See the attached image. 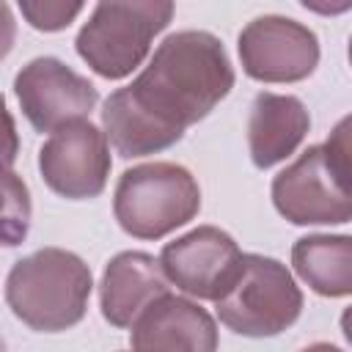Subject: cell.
<instances>
[{"instance_id":"cell-7","label":"cell","mask_w":352,"mask_h":352,"mask_svg":"<svg viewBox=\"0 0 352 352\" xmlns=\"http://www.w3.org/2000/svg\"><path fill=\"white\" fill-rule=\"evenodd\" d=\"M236 47L245 74L258 82H300L319 63L316 33L280 14H264L248 22Z\"/></svg>"},{"instance_id":"cell-16","label":"cell","mask_w":352,"mask_h":352,"mask_svg":"<svg viewBox=\"0 0 352 352\" xmlns=\"http://www.w3.org/2000/svg\"><path fill=\"white\" fill-rule=\"evenodd\" d=\"M19 11L30 22V28L44 30V33H55V30L69 28L77 19V14L82 11V3H30V0H22Z\"/></svg>"},{"instance_id":"cell-18","label":"cell","mask_w":352,"mask_h":352,"mask_svg":"<svg viewBox=\"0 0 352 352\" xmlns=\"http://www.w3.org/2000/svg\"><path fill=\"white\" fill-rule=\"evenodd\" d=\"M14 38H16V22H14V14H11V6L0 3V60L11 52Z\"/></svg>"},{"instance_id":"cell-14","label":"cell","mask_w":352,"mask_h":352,"mask_svg":"<svg viewBox=\"0 0 352 352\" xmlns=\"http://www.w3.org/2000/svg\"><path fill=\"white\" fill-rule=\"evenodd\" d=\"M292 264L322 297H346L352 292V239L346 234H308L297 239Z\"/></svg>"},{"instance_id":"cell-1","label":"cell","mask_w":352,"mask_h":352,"mask_svg":"<svg viewBox=\"0 0 352 352\" xmlns=\"http://www.w3.org/2000/svg\"><path fill=\"white\" fill-rule=\"evenodd\" d=\"M231 88L234 66L217 36L206 30L170 33L148 66L104 99V138L126 160L165 151Z\"/></svg>"},{"instance_id":"cell-6","label":"cell","mask_w":352,"mask_h":352,"mask_svg":"<svg viewBox=\"0 0 352 352\" xmlns=\"http://www.w3.org/2000/svg\"><path fill=\"white\" fill-rule=\"evenodd\" d=\"M220 322L248 338H270L292 327L302 311V292L286 264L242 253L228 289L214 300Z\"/></svg>"},{"instance_id":"cell-17","label":"cell","mask_w":352,"mask_h":352,"mask_svg":"<svg viewBox=\"0 0 352 352\" xmlns=\"http://www.w3.org/2000/svg\"><path fill=\"white\" fill-rule=\"evenodd\" d=\"M19 154V138H16V124L6 107V99L0 94V168H11Z\"/></svg>"},{"instance_id":"cell-19","label":"cell","mask_w":352,"mask_h":352,"mask_svg":"<svg viewBox=\"0 0 352 352\" xmlns=\"http://www.w3.org/2000/svg\"><path fill=\"white\" fill-rule=\"evenodd\" d=\"M300 352H344V349H341V346H333V344L319 341V344H311V346H305V349H300Z\"/></svg>"},{"instance_id":"cell-20","label":"cell","mask_w":352,"mask_h":352,"mask_svg":"<svg viewBox=\"0 0 352 352\" xmlns=\"http://www.w3.org/2000/svg\"><path fill=\"white\" fill-rule=\"evenodd\" d=\"M0 352H6V341L3 338H0Z\"/></svg>"},{"instance_id":"cell-2","label":"cell","mask_w":352,"mask_h":352,"mask_svg":"<svg viewBox=\"0 0 352 352\" xmlns=\"http://www.w3.org/2000/svg\"><path fill=\"white\" fill-rule=\"evenodd\" d=\"M91 289V270L77 253L44 248L11 267L6 278V302L30 330L60 333L85 316Z\"/></svg>"},{"instance_id":"cell-12","label":"cell","mask_w":352,"mask_h":352,"mask_svg":"<svg viewBox=\"0 0 352 352\" xmlns=\"http://www.w3.org/2000/svg\"><path fill=\"white\" fill-rule=\"evenodd\" d=\"M168 294L160 261L143 250H124L110 258L99 283V308L113 327H132L138 314Z\"/></svg>"},{"instance_id":"cell-5","label":"cell","mask_w":352,"mask_h":352,"mask_svg":"<svg viewBox=\"0 0 352 352\" xmlns=\"http://www.w3.org/2000/svg\"><path fill=\"white\" fill-rule=\"evenodd\" d=\"M173 3L132 0L99 3L77 33V55L104 80L132 74L148 55L157 33L168 28Z\"/></svg>"},{"instance_id":"cell-13","label":"cell","mask_w":352,"mask_h":352,"mask_svg":"<svg viewBox=\"0 0 352 352\" xmlns=\"http://www.w3.org/2000/svg\"><path fill=\"white\" fill-rule=\"evenodd\" d=\"M311 116L297 96L261 91L248 118V148L256 168L267 170L292 157L305 140Z\"/></svg>"},{"instance_id":"cell-4","label":"cell","mask_w":352,"mask_h":352,"mask_svg":"<svg viewBox=\"0 0 352 352\" xmlns=\"http://www.w3.org/2000/svg\"><path fill=\"white\" fill-rule=\"evenodd\" d=\"M201 209L195 176L176 162H146L121 173L113 212L118 226L138 239H160L190 223Z\"/></svg>"},{"instance_id":"cell-11","label":"cell","mask_w":352,"mask_h":352,"mask_svg":"<svg viewBox=\"0 0 352 352\" xmlns=\"http://www.w3.org/2000/svg\"><path fill=\"white\" fill-rule=\"evenodd\" d=\"M132 352H217V324L206 308L168 292L132 322Z\"/></svg>"},{"instance_id":"cell-15","label":"cell","mask_w":352,"mask_h":352,"mask_svg":"<svg viewBox=\"0 0 352 352\" xmlns=\"http://www.w3.org/2000/svg\"><path fill=\"white\" fill-rule=\"evenodd\" d=\"M30 192L22 176L0 168V248H16L30 228Z\"/></svg>"},{"instance_id":"cell-9","label":"cell","mask_w":352,"mask_h":352,"mask_svg":"<svg viewBox=\"0 0 352 352\" xmlns=\"http://www.w3.org/2000/svg\"><path fill=\"white\" fill-rule=\"evenodd\" d=\"M110 165L107 138L91 121H77L52 132V138L38 148L44 184L72 201L96 198L107 184Z\"/></svg>"},{"instance_id":"cell-8","label":"cell","mask_w":352,"mask_h":352,"mask_svg":"<svg viewBox=\"0 0 352 352\" xmlns=\"http://www.w3.org/2000/svg\"><path fill=\"white\" fill-rule=\"evenodd\" d=\"M14 94L36 132H58L85 121L96 107L99 91L94 82L58 58H33L14 77Z\"/></svg>"},{"instance_id":"cell-10","label":"cell","mask_w":352,"mask_h":352,"mask_svg":"<svg viewBox=\"0 0 352 352\" xmlns=\"http://www.w3.org/2000/svg\"><path fill=\"white\" fill-rule=\"evenodd\" d=\"M242 250L231 234L214 226H198L168 242L160 253V270L179 292L198 300H217L239 270Z\"/></svg>"},{"instance_id":"cell-3","label":"cell","mask_w":352,"mask_h":352,"mask_svg":"<svg viewBox=\"0 0 352 352\" xmlns=\"http://www.w3.org/2000/svg\"><path fill=\"white\" fill-rule=\"evenodd\" d=\"M344 118L322 146H308L272 179V204L294 226H341L352 217Z\"/></svg>"}]
</instances>
